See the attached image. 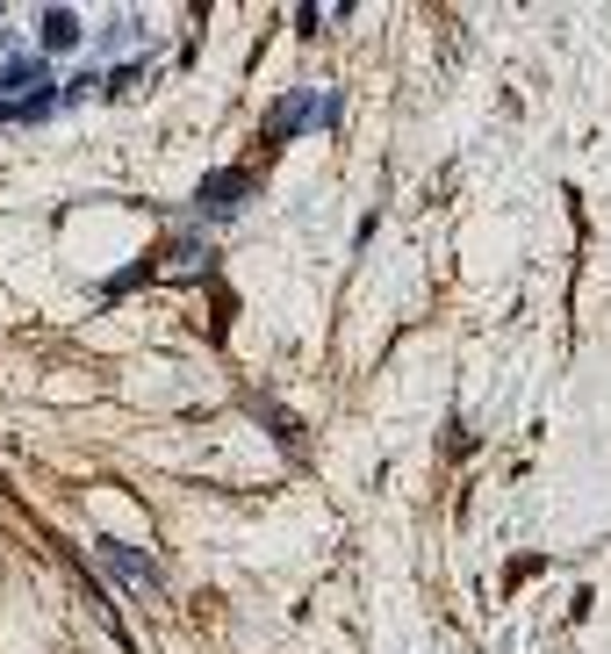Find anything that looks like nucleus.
<instances>
[{
	"label": "nucleus",
	"mask_w": 611,
	"mask_h": 654,
	"mask_svg": "<svg viewBox=\"0 0 611 654\" xmlns=\"http://www.w3.org/2000/svg\"><path fill=\"white\" fill-rule=\"evenodd\" d=\"M44 72H51L44 58H8V72H0V80H8V86H36Z\"/></svg>",
	"instance_id": "obj_4"
},
{
	"label": "nucleus",
	"mask_w": 611,
	"mask_h": 654,
	"mask_svg": "<svg viewBox=\"0 0 611 654\" xmlns=\"http://www.w3.org/2000/svg\"><path fill=\"white\" fill-rule=\"evenodd\" d=\"M72 36H80V15H65V8H58V15H44V44H51V51H65Z\"/></svg>",
	"instance_id": "obj_3"
},
{
	"label": "nucleus",
	"mask_w": 611,
	"mask_h": 654,
	"mask_svg": "<svg viewBox=\"0 0 611 654\" xmlns=\"http://www.w3.org/2000/svg\"><path fill=\"white\" fill-rule=\"evenodd\" d=\"M101 569L122 575L130 590H158V561H144L137 547H116V539H101Z\"/></svg>",
	"instance_id": "obj_1"
},
{
	"label": "nucleus",
	"mask_w": 611,
	"mask_h": 654,
	"mask_svg": "<svg viewBox=\"0 0 611 654\" xmlns=\"http://www.w3.org/2000/svg\"><path fill=\"white\" fill-rule=\"evenodd\" d=\"M244 194V173H216L209 188H202V209H230Z\"/></svg>",
	"instance_id": "obj_2"
}]
</instances>
